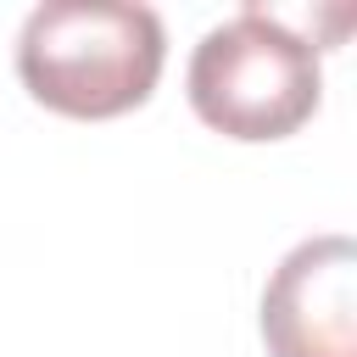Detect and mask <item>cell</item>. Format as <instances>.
Instances as JSON below:
<instances>
[{
  "mask_svg": "<svg viewBox=\"0 0 357 357\" xmlns=\"http://www.w3.org/2000/svg\"><path fill=\"white\" fill-rule=\"evenodd\" d=\"M190 106L229 139H284L324 95L318 45L262 6H245L201 33L190 56Z\"/></svg>",
  "mask_w": 357,
  "mask_h": 357,
  "instance_id": "obj_2",
  "label": "cell"
},
{
  "mask_svg": "<svg viewBox=\"0 0 357 357\" xmlns=\"http://www.w3.org/2000/svg\"><path fill=\"white\" fill-rule=\"evenodd\" d=\"M262 340L273 357H357V245L346 234L301 240L273 268Z\"/></svg>",
  "mask_w": 357,
  "mask_h": 357,
  "instance_id": "obj_3",
  "label": "cell"
},
{
  "mask_svg": "<svg viewBox=\"0 0 357 357\" xmlns=\"http://www.w3.org/2000/svg\"><path fill=\"white\" fill-rule=\"evenodd\" d=\"M167 33L134 0H45L17 33V78L61 117L134 112L162 78Z\"/></svg>",
  "mask_w": 357,
  "mask_h": 357,
  "instance_id": "obj_1",
  "label": "cell"
}]
</instances>
